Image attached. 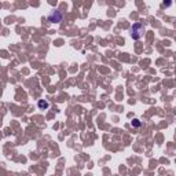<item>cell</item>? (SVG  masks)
<instances>
[{"label":"cell","instance_id":"1","mask_svg":"<svg viewBox=\"0 0 176 176\" xmlns=\"http://www.w3.org/2000/svg\"><path fill=\"white\" fill-rule=\"evenodd\" d=\"M143 32H145V28H143L140 24L134 25V28L131 29V35H132V37H134V38H139L140 36H142Z\"/></svg>","mask_w":176,"mask_h":176},{"label":"cell","instance_id":"2","mask_svg":"<svg viewBox=\"0 0 176 176\" xmlns=\"http://www.w3.org/2000/svg\"><path fill=\"white\" fill-rule=\"evenodd\" d=\"M61 19H62V14L61 13H58V15L55 16V14H51V15H50V21H52V22H59Z\"/></svg>","mask_w":176,"mask_h":176}]
</instances>
